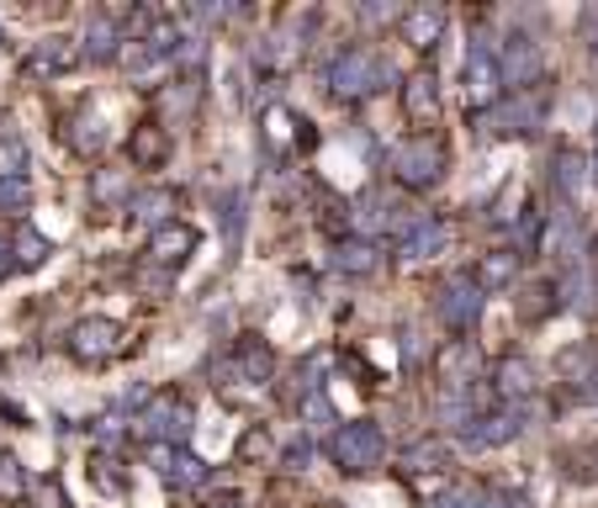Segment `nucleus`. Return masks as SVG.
I'll list each match as a JSON object with an SVG mask.
<instances>
[{"label":"nucleus","mask_w":598,"mask_h":508,"mask_svg":"<svg viewBox=\"0 0 598 508\" xmlns=\"http://www.w3.org/2000/svg\"><path fill=\"white\" fill-rule=\"evenodd\" d=\"M329 85H334V96H377L392 85V64H386L377 49H350L334 59V70H329Z\"/></svg>","instance_id":"1"},{"label":"nucleus","mask_w":598,"mask_h":508,"mask_svg":"<svg viewBox=\"0 0 598 508\" xmlns=\"http://www.w3.org/2000/svg\"><path fill=\"white\" fill-rule=\"evenodd\" d=\"M445 165H451V154H445L440 138H408V144L392 148V175L403 180L408 191H430L434 180L445 175Z\"/></svg>","instance_id":"2"},{"label":"nucleus","mask_w":598,"mask_h":508,"mask_svg":"<svg viewBox=\"0 0 598 508\" xmlns=\"http://www.w3.org/2000/svg\"><path fill=\"white\" fill-rule=\"evenodd\" d=\"M329 456H334L339 471H371V466H382V456H386V435L377 424L355 418V424H344V429L329 439Z\"/></svg>","instance_id":"3"},{"label":"nucleus","mask_w":598,"mask_h":508,"mask_svg":"<svg viewBox=\"0 0 598 508\" xmlns=\"http://www.w3.org/2000/svg\"><path fill=\"white\" fill-rule=\"evenodd\" d=\"M138 424H144V435L159 439V445H186V435H192V403L175 397V392H159V397L144 403Z\"/></svg>","instance_id":"4"},{"label":"nucleus","mask_w":598,"mask_h":508,"mask_svg":"<svg viewBox=\"0 0 598 508\" xmlns=\"http://www.w3.org/2000/svg\"><path fill=\"white\" fill-rule=\"evenodd\" d=\"M498 74H503V85H508L514 96H525L529 85L546 74V53H540V43L525 38V32H514V38L503 43V53H498Z\"/></svg>","instance_id":"5"},{"label":"nucleus","mask_w":598,"mask_h":508,"mask_svg":"<svg viewBox=\"0 0 598 508\" xmlns=\"http://www.w3.org/2000/svg\"><path fill=\"white\" fill-rule=\"evenodd\" d=\"M122 350V323L117 318H80L70 329V355L74 361H91V365H101V361H112Z\"/></svg>","instance_id":"6"},{"label":"nucleus","mask_w":598,"mask_h":508,"mask_svg":"<svg viewBox=\"0 0 598 508\" xmlns=\"http://www.w3.org/2000/svg\"><path fill=\"white\" fill-rule=\"evenodd\" d=\"M482 297H487V291L477 287V276H451V281L440 287V297H434V313L445 318L451 329H472L482 313Z\"/></svg>","instance_id":"7"},{"label":"nucleus","mask_w":598,"mask_h":508,"mask_svg":"<svg viewBox=\"0 0 598 508\" xmlns=\"http://www.w3.org/2000/svg\"><path fill=\"white\" fill-rule=\"evenodd\" d=\"M498 85H503L498 53L487 49V43H472V53H466V101L482 112V106L498 101Z\"/></svg>","instance_id":"8"},{"label":"nucleus","mask_w":598,"mask_h":508,"mask_svg":"<svg viewBox=\"0 0 598 508\" xmlns=\"http://www.w3.org/2000/svg\"><path fill=\"white\" fill-rule=\"evenodd\" d=\"M434 371H440L445 392H472V376H477V350H472V339H451V344L434 355Z\"/></svg>","instance_id":"9"},{"label":"nucleus","mask_w":598,"mask_h":508,"mask_svg":"<svg viewBox=\"0 0 598 508\" xmlns=\"http://www.w3.org/2000/svg\"><path fill=\"white\" fill-rule=\"evenodd\" d=\"M192 249H196V228H186V222H165V228L148 239V260L165 266V270H181L186 260H192Z\"/></svg>","instance_id":"10"},{"label":"nucleus","mask_w":598,"mask_h":508,"mask_svg":"<svg viewBox=\"0 0 598 508\" xmlns=\"http://www.w3.org/2000/svg\"><path fill=\"white\" fill-rule=\"evenodd\" d=\"M127 154H133L138 169H159L175 154V138H169V127H159V122H138L133 138H127Z\"/></svg>","instance_id":"11"},{"label":"nucleus","mask_w":598,"mask_h":508,"mask_svg":"<svg viewBox=\"0 0 598 508\" xmlns=\"http://www.w3.org/2000/svg\"><path fill=\"white\" fill-rule=\"evenodd\" d=\"M74 64H80V49H74L70 38H59V32H53V38H38L32 53H27V74H38V80H43V74H64V70H74Z\"/></svg>","instance_id":"12"},{"label":"nucleus","mask_w":598,"mask_h":508,"mask_svg":"<svg viewBox=\"0 0 598 508\" xmlns=\"http://www.w3.org/2000/svg\"><path fill=\"white\" fill-rule=\"evenodd\" d=\"M445 38V11L440 6H408L403 11V43L408 49H434Z\"/></svg>","instance_id":"13"},{"label":"nucleus","mask_w":598,"mask_h":508,"mask_svg":"<svg viewBox=\"0 0 598 508\" xmlns=\"http://www.w3.org/2000/svg\"><path fill=\"white\" fill-rule=\"evenodd\" d=\"M159 477L175 487H202L207 483V460L192 456V450H175V445H159Z\"/></svg>","instance_id":"14"},{"label":"nucleus","mask_w":598,"mask_h":508,"mask_svg":"<svg viewBox=\"0 0 598 508\" xmlns=\"http://www.w3.org/2000/svg\"><path fill=\"white\" fill-rule=\"evenodd\" d=\"M403 112H408V122H430L434 112H440V80H434L430 70H419L403 80Z\"/></svg>","instance_id":"15"},{"label":"nucleus","mask_w":598,"mask_h":508,"mask_svg":"<svg viewBox=\"0 0 598 508\" xmlns=\"http://www.w3.org/2000/svg\"><path fill=\"white\" fill-rule=\"evenodd\" d=\"M445 243H451V228L440 218H419L413 222V234L403 239V255L408 260H434V255H445Z\"/></svg>","instance_id":"16"},{"label":"nucleus","mask_w":598,"mask_h":508,"mask_svg":"<svg viewBox=\"0 0 598 508\" xmlns=\"http://www.w3.org/2000/svg\"><path fill=\"white\" fill-rule=\"evenodd\" d=\"M535 127H540V96H535V91L514 96L498 112V133H535Z\"/></svg>","instance_id":"17"},{"label":"nucleus","mask_w":598,"mask_h":508,"mask_svg":"<svg viewBox=\"0 0 598 508\" xmlns=\"http://www.w3.org/2000/svg\"><path fill=\"white\" fill-rule=\"evenodd\" d=\"M556 175H550V180H556V186H561V196H567V201H577V196H582V186H588V159H582V154H577V148H561V154H556Z\"/></svg>","instance_id":"18"},{"label":"nucleus","mask_w":598,"mask_h":508,"mask_svg":"<svg viewBox=\"0 0 598 508\" xmlns=\"http://www.w3.org/2000/svg\"><path fill=\"white\" fill-rule=\"evenodd\" d=\"M127 212H133L138 222H148V228L159 234V228L169 222V212H175V196H169V191H138L133 201H127Z\"/></svg>","instance_id":"19"},{"label":"nucleus","mask_w":598,"mask_h":508,"mask_svg":"<svg viewBox=\"0 0 598 508\" xmlns=\"http://www.w3.org/2000/svg\"><path fill=\"white\" fill-rule=\"evenodd\" d=\"M514 276H519V255L498 249V255H487V260L477 266V287L482 291H503V287H514Z\"/></svg>","instance_id":"20"},{"label":"nucleus","mask_w":598,"mask_h":508,"mask_svg":"<svg viewBox=\"0 0 598 508\" xmlns=\"http://www.w3.org/2000/svg\"><path fill=\"white\" fill-rule=\"evenodd\" d=\"M11 255H17V266H22V270H38L53 255V243L43 239L38 228H27V222H22V228H17V239H11Z\"/></svg>","instance_id":"21"},{"label":"nucleus","mask_w":598,"mask_h":508,"mask_svg":"<svg viewBox=\"0 0 598 508\" xmlns=\"http://www.w3.org/2000/svg\"><path fill=\"white\" fill-rule=\"evenodd\" d=\"M334 266L344 270V276H371V270H377V249L365 239H344L334 249Z\"/></svg>","instance_id":"22"},{"label":"nucleus","mask_w":598,"mask_h":508,"mask_svg":"<svg viewBox=\"0 0 598 508\" xmlns=\"http://www.w3.org/2000/svg\"><path fill=\"white\" fill-rule=\"evenodd\" d=\"M535 387H540V382H535V365L529 361H503L498 365V392L503 397H529Z\"/></svg>","instance_id":"23"},{"label":"nucleus","mask_w":598,"mask_h":508,"mask_svg":"<svg viewBox=\"0 0 598 508\" xmlns=\"http://www.w3.org/2000/svg\"><path fill=\"white\" fill-rule=\"evenodd\" d=\"M482 429H472L477 435V445H503V439H514L525 424H519V413H493V418H477Z\"/></svg>","instance_id":"24"},{"label":"nucleus","mask_w":598,"mask_h":508,"mask_svg":"<svg viewBox=\"0 0 598 508\" xmlns=\"http://www.w3.org/2000/svg\"><path fill=\"white\" fill-rule=\"evenodd\" d=\"M117 27L106 22V17H91V27H85V53H91V59H112V53H117Z\"/></svg>","instance_id":"25"},{"label":"nucleus","mask_w":598,"mask_h":508,"mask_svg":"<svg viewBox=\"0 0 598 508\" xmlns=\"http://www.w3.org/2000/svg\"><path fill=\"white\" fill-rule=\"evenodd\" d=\"M239 371H244V382H265V376L276 371V355L249 339V344H239Z\"/></svg>","instance_id":"26"},{"label":"nucleus","mask_w":598,"mask_h":508,"mask_svg":"<svg viewBox=\"0 0 598 508\" xmlns=\"http://www.w3.org/2000/svg\"><path fill=\"white\" fill-rule=\"evenodd\" d=\"M27 175V144L17 133H6L0 138V180H22Z\"/></svg>","instance_id":"27"},{"label":"nucleus","mask_w":598,"mask_h":508,"mask_svg":"<svg viewBox=\"0 0 598 508\" xmlns=\"http://www.w3.org/2000/svg\"><path fill=\"white\" fill-rule=\"evenodd\" d=\"M392 218H398V207H392V201H382V196H365V201H360L355 228H360V234H377V228H386Z\"/></svg>","instance_id":"28"},{"label":"nucleus","mask_w":598,"mask_h":508,"mask_svg":"<svg viewBox=\"0 0 598 508\" xmlns=\"http://www.w3.org/2000/svg\"><path fill=\"white\" fill-rule=\"evenodd\" d=\"M27 498V471H22V460H0V504H22Z\"/></svg>","instance_id":"29"},{"label":"nucleus","mask_w":598,"mask_h":508,"mask_svg":"<svg viewBox=\"0 0 598 508\" xmlns=\"http://www.w3.org/2000/svg\"><path fill=\"white\" fill-rule=\"evenodd\" d=\"M445 456H451V450H445L440 439H434V445H413V450H408V466H413V471H440Z\"/></svg>","instance_id":"30"},{"label":"nucleus","mask_w":598,"mask_h":508,"mask_svg":"<svg viewBox=\"0 0 598 508\" xmlns=\"http://www.w3.org/2000/svg\"><path fill=\"white\" fill-rule=\"evenodd\" d=\"M27 207H32L27 180H0V212H27Z\"/></svg>","instance_id":"31"},{"label":"nucleus","mask_w":598,"mask_h":508,"mask_svg":"<svg viewBox=\"0 0 598 508\" xmlns=\"http://www.w3.org/2000/svg\"><path fill=\"white\" fill-rule=\"evenodd\" d=\"M101 144H106V133H101L96 117H80V122H74V148H80V154H96Z\"/></svg>","instance_id":"32"},{"label":"nucleus","mask_w":598,"mask_h":508,"mask_svg":"<svg viewBox=\"0 0 598 508\" xmlns=\"http://www.w3.org/2000/svg\"><path fill=\"white\" fill-rule=\"evenodd\" d=\"M487 498L482 493H472V487H451V493H440V498H430L424 508H482Z\"/></svg>","instance_id":"33"},{"label":"nucleus","mask_w":598,"mask_h":508,"mask_svg":"<svg viewBox=\"0 0 598 508\" xmlns=\"http://www.w3.org/2000/svg\"><path fill=\"white\" fill-rule=\"evenodd\" d=\"M165 101H169V106H181V112H192V101H196V80H181V91L169 85Z\"/></svg>","instance_id":"34"},{"label":"nucleus","mask_w":598,"mask_h":508,"mask_svg":"<svg viewBox=\"0 0 598 508\" xmlns=\"http://www.w3.org/2000/svg\"><path fill=\"white\" fill-rule=\"evenodd\" d=\"M482 508H525V504H519V498H487Z\"/></svg>","instance_id":"35"},{"label":"nucleus","mask_w":598,"mask_h":508,"mask_svg":"<svg viewBox=\"0 0 598 508\" xmlns=\"http://www.w3.org/2000/svg\"><path fill=\"white\" fill-rule=\"evenodd\" d=\"M588 392H594V397H598V365H594V376H588Z\"/></svg>","instance_id":"36"},{"label":"nucleus","mask_w":598,"mask_h":508,"mask_svg":"<svg viewBox=\"0 0 598 508\" xmlns=\"http://www.w3.org/2000/svg\"><path fill=\"white\" fill-rule=\"evenodd\" d=\"M594 175H598V159H594Z\"/></svg>","instance_id":"37"}]
</instances>
